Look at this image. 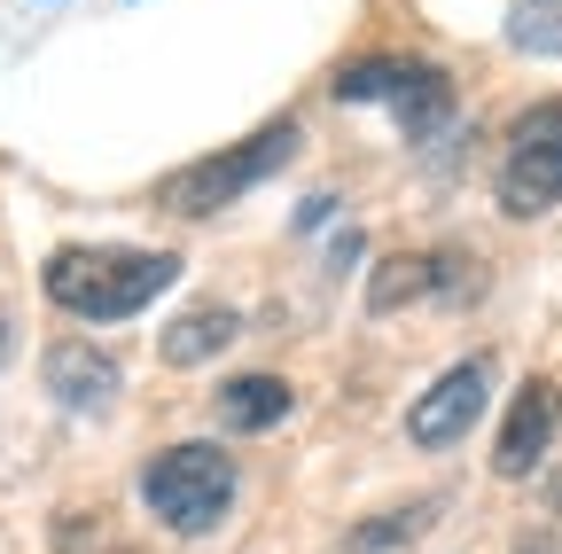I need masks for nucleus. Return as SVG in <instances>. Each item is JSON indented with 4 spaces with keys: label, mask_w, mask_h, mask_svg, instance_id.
<instances>
[{
    "label": "nucleus",
    "mask_w": 562,
    "mask_h": 554,
    "mask_svg": "<svg viewBox=\"0 0 562 554\" xmlns=\"http://www.w3.org/2000/svg\"><path fill=\"white\" fill-rule=\"evenodd\" d=\"M235 336H243V313L235 305H188L165 328V368H203V360H220Z\"/></svg>",
    "instance_id": "nucleus-8"
},
{
    "label": "nucleus",
    "mask_w": 562,
    "mask_h": 554,
    "mask_svg": "<svg viewBox=\"0 0 562 554\" xmlns=\"http://www.w3.org/2000/svg\"><path fill=\"white\" fill-rule=\"evenodd\" d=\"M438 516V500H414V508H398V516H375V523H360L351 531V554H375V546H398V539H414L422 523Z\"/></svg>",
    "instance_id": "nucleus-13"
},
{
    "label": "nucleus",
    "mask_w": 562,
    "mask_h": 554,
    "mask_svg": "<svg viewBox=\"0 0 562 554\" xmlns=\"http://www.w3.org/2000/svg\"><path fill=\"white\" fill-rule=\"evenodd\" d=\"M446 265L453 258H383V273L368 282V305L375 313H398V305H414V297H430V290H446Z\"/></svg>",
    "instance_id": "nucleus-10"
},
{
    "label": "nucleus",
    "mask_w": 562,
    "mask_h": 554,
    "mask_svg": "<svg viewBox=\"0 0 562 554\" xmlns=\"http://www.w3.org/2000/svg\"><path fill=\"white\" fill-rule=\"evenodd\" d=\"M9 336H16V313H9V297H0V360H9Z\"/></svg>",
    "instance_id": "nucleus-15"
},
{
    "label": "nucleus",
    "mask_w": 562,
    "mask_h": 554,
    "mask_svg": "<svg viewBox=\"0 0 562 554\" xmlns=\"http://www.w3.org/2000/svg\"><path fill=\"white\" fill-rule=\"evenodd\" d=\"M554 430H562V391H554L547 375H531V383L508 398V422H501V445H492V468H501V476H531V468L547 461Z\"/></svg>",
    "instance_id": "nucleus-6"
},
{
    "label": "nucleus",
    "mask_w": 562,
    "mask_h": 554,
    "mask_svg": "<svg viewBox=\"0 0 562 554\" xmlns=\"http://www.w3.org/2000/svg\"><path fill=\"white\" fill-rule=\"evenodd\" d=\"M414 79V55H368L336 71V102H398V87Z\"/></svg>",
    "instance_id": "nucleus-11"
},
{
    "label": "nucleus",
    "mask_w": 562,
    "mask_h": 554,
    "mask_svg": "<svg viewBox=\"0 0 562 554\" xmlns=\"http://www.w3.org/2000/svg\"><path fill=\"white\" fill-rule=\"evenodd\" d=\"M562 203V102H539L508 125V157H501V212L539 219Z\"/></svg>",
    "instance_id": "nucleus-4"
},
{
    "label": "nucleus",
    "mask_w": 562,
    "mask_h": 554,
    "mask_svg": "<svg viewBox=\"0 0 562 554\" xmlns=\"http://www.w3.org/2000/svg\"><path fill=\"white\" fill-rule=\"evenodd\" d=\"M47 391H55L63 406L94 414V406H110V398H117V360H110V352H94L87 336H70V343H55V352H47Z\"/></svg>",
    "instance_id": "nucleus-7"
},
{
    "label": "nucleus",
    "mask_w": 562,
    "mask_h": 554,
    "mask_svg": "<svg viewBox=\"0 0 562 554\" xmlns=\"http://www.w3.org/2000/svg\"><path fill=\"white\" fill-rule=\"evenodd\" d=\"M47 297L79 320H133L140 305H157L180 282V258L172 250H94V242H70L47 258Z\"/></svg>",
    "instance_id": "nucleus-1"
},
{
    "label": "nucleus",
    "mask_w": 562,
    "mask_h": 554,
    "mask_svg": "<svg viewBox=\"0 0 562 554\" xmlns=\"http://www.w3.org/2000/svg\"><path fill=\"white\" fill-rule=\"evenodd\" d=\"M508 47L562 63V0H516L508 9Z\"/></svg>",
    "instance_id": "nucleus-12"
},
{
    "label": "nucleus",
    "mask_w": 562,
    "mask_h": 554,
    "mask_svg": "<svg viewBox=\"0 0 562 554\" xmlns=\"http://www.w3.org/2000/svg\"><path fill=\"white\" fill-rule=\"evenodd\" d=\"M547 508H554V516H562V476H554V484H547Z\"/></svg>",
    "instance_id": "nucleus-16"
},
{
    "label": "nucleus",
    "mask_w": 562,
    "mask_h": 554,
    "mask_svg": "<svg viewBox=\"0 0 562 554\" xmlns=\"http://www.w3.org/2000/svg\"><path fill=\"white\" fill-rule=\"evenodd\" d=\"M484 391H492V368L484 360H461V368H446L430 391L414 398V414H406V438L422 445V453H446L476 414H484Z\"/></svg>",
    "instance_id": "nucleus-5"
},
{
    "label": "nucleus",
    "mask_w": 562,
    "mask_h": 554,
    "mask_svg": "<svg viewBox=\"0 0 562 554\" xmlns=\"http://www.w3.org/2000/svg\"><path fill=\"white\" fill-rule=\"evenodd\" d=\"M516 554H562V539H554V531H539V539H524Z\"/></svg>",
    "instance_id": "nucleus-14"
},
{
    "label": "nucleus",
    "mask_w": 562,
    "mask_h": 554,
    "mask_svg": "<svg viewBox=\"0 0 562 554\" xmlns=\"http://www.w3.org/2000/svg\"><path fill=\"white\" fill-rule=\"evenodd\" d=\"M290 406H297V398H290V383H281V375H235V383L220 391V422H227V430H273Z\"/></svg>",
    "instance_id": "nucleus-9"
},
{
    "label": "nucleus",
    "mask_w": 562,
    "mask_h": 554,
    "mask_svg": "<svg viewBox=\"0 0 562 554\" xmlns=\"http://www.w3.org/2000/svg\"><path fill=\"white\" fill-rule=\"evenodd\" d=\"M140 500H149L157 523L195 539V531H211L235 508V461L220 445H165L149 468H140Z\"/></svg>",
    "instance_id": "nucleus-3"
},
{
    "label": "nucleus",
    "mask_w": 562,
    "mask_h": 554,
    "mask_svg": "<svg viewBox=\"0 0 562 554\" xmlns=\"http://www.w3.org/2000/svg\"><path fill=\"white\" fill-rule=\"evenodd\" d=\"M290 149H297V117H273V125L250 133V142H235V149H220V157H203V165H188V172H172V180H165V212H180V219L227 212L235 195H250L266 172L290 165Z\"/></svg>",
    "instance_id": "nucleus-2"
}]
</instances>
